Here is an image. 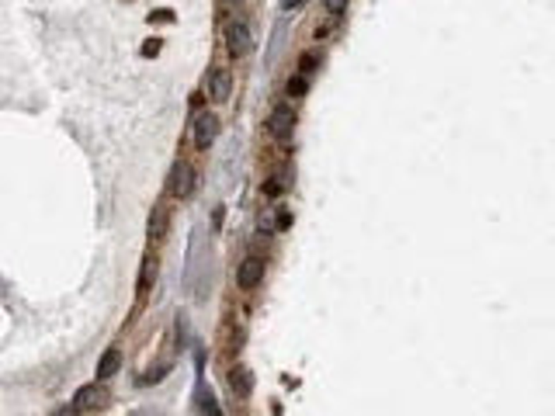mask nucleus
<instances>
[{
    "mask_svg": "<svg viewBox=\"0 0 555 416\" xmlns=\"http://www.w3.org/2000/svg\"><path fill=\"white\" fill-rule=\"evenodd\" d=\"M167 188H171V195L177 198V202L191 198V195H195V188H198V173H195V166L188 164V160H177V164L171 166Z\"/></svg>",
    "mask_w": 555,
    "mask_h": 416,
    "instance_id": "1",
    "label": "nucleus"
},
{
    "mask_svg": "<svg viewBox=\"0 0 555 416\" xmlns=\"http://www.w3.org/2000/svg\"><path fill=\"white\" fill-rule=\"evenodd\" d=\"M226 49H229L233 59H240V56H247L254 49V35H250V28L243 21H229L226 25Z\"/></svg>",
    "mask_w": 555,
    "mask_h": 416,
    "instance_id": "2",
    "label": "nucleus"
},
{
    "mask_svg": "<svg viewBox=\"0 0 555 416\" xmlns=\"http://www.w3.org/2000/svg\"><path fill=\"white\" fill-rule=\"evenodd\" d=\"M215 135H219V118H215L212 111L198 115L195 125H191V142H195L198 149H209V146L215 142Z\"/></svg>",
    "mask_w": 555,
    "mask_h": 416,
    "instance_id": "3",
    "label": "nucleus"
},
{
    "mask_svg": "<svg viewBox=\"0 0 555 416\" xmlns=\"http://www.w3.org/2000/svg\"><path fill=\"white\" fill-rule=\"evenodd\" d=\"M260 278H264V257L260 253H250L243 264H240V271H236V285L243 291H254L260 285Z\"/></svg>",
    "mask_w": 555,
    "mask_h": 416,
    "instance_id": "4",
    "label": "nucleus"
},
{
    "mask_svg": "<svg viewBox=\"0 0 555 416\" xmlns=\"http://www.w3.org/2000/svg\"><path fill=\"white\" fill-rule=\"evenodd\" d=\"M292 128H295V108L292 104H278L271 111V135L274 139H288Z\"/></svg>",
    "mask_w": 555,
    "mask_h": 416,
    "instance_id": "5",
    "label": "nucleus"
},
{
    "mask_svg": "<svg viewBox=\"0 0 555 416\" xmlns=\"http://www.w3.org/2000/svg\"><path fill=\"white\" fill-rule=\"evenodd\" d=\"M229 90H233V73L222 70V66L212 70V77H209V97H212V101H226Z\"/></svg>",
    "mask_w": 555,
    "mask_h": 416,
    "instance_id": "6",
    "label": "nucleus"
},
{
    "mask_svg": "<svg viewBox=\"0 0 555 416\" xmlns=\"http://www.w3.org/2000/svg\"><path fill=\"white\" fill-rule=\"evenodd\" d=\"M101 403H108V389H104L101 381L84 385V389L77 392V406H80V410H94V406H101Z\"/></svg>",
    "mask_w": 555,
    "mask_h": 416,
    "instance_id": "7",
    "label": "nucleus"
},
{
    "mask_svg": "<svg viewBox=\"0 0 555 416\" xmlns=\"http://www.w3.org/2000/svg\"><path fill=\"white\" fill-rule=\"evenodd\" d=\"M157 274H160V260H157V253H146L142 267H139V295H146L157 285Z\"/></svg>",
    "mask_w": 555,
    "mask_h": 416,
    "instance_id": "8",
    "label": "nucleus"
},
{
    "mask_svg": "<svg viewBox=\"0 0 555 416\" xmlns=\"http://www.w3.org/2000/svg\"><path fill=\"white\" fill-rule=\"evenodd\" d=\"M167 226H171L167 208H153V212H150V222H146V236L157 243V240H164V236H167Z\"/></svg>",
    "mask_w": 555,
    "mask_h": 416,
    "instance_id": "9",
    "label": "nucleus"
},
{
    "mask_svg": "<svg viewBox=\"0 0 555 416\" xmlns=\"http://www.w3.org/2000/svg\"><path fill=\"white\" fill-rule=\"evenodd\" d=\"M118 368H122V350H118V347H111V350H104V354H101V361H97V378H101V381H108L111 374H118Z\"/></svg>",
    "mask_w": 555,
    "mask_h": 416,
    "instance_id": "10",
    "label": "nucleus"
},
{
    "mask_svg": "<svg viewBox=\"0 0 555 416\" xmlns=\"http://www.w3.org/2000/svg\"><path fill=\"white\" fill-rule=\"evenodd\" d=\"M229 385H233V392H236L240 399H247V396L254 392V374L247 372V368H233V372H229Z\"/></svg>",
    "mask_w": 555,
    "mask_h": 416,
    "instance_id": "11",
    "label": "nucleus"
},
{
    "mask_svg": "<svg viewBox=\"0 0 555 416\" xmlns=\"http://www.w3.org/2000/svg\"><path fill=\"white\" fill-rule=\"evenodd\" d=\"M288 94H292V97H302V94H305V73H299V77L288 80Z\"/></svg>",
    "mask_w": 555,
    "mask_h": 416,
    "instance_id": "12",
    "label": "nucleus"
},
{
    "mask_svg": "<svg viewBox=\"0 0 555 416\" xmlns=\"http://www.w3.org/2000/svg\"><path fill=\"white\" fill-rule=\"evenodd\" d=\"M281 191H285V184H281L278 177H271V181L264 184V195H267V198H274V195H281Z\"/></svg>",
    "mask_w": 555,
    "mask_h": 416,
    "instance_id": "13",
    "label": "nucleus"
},
{
    "mask_svg": "<svg viewBox=\"0 0 555 416\" xmlns=\"http://www.w3.org/2000/svg\"><path fill=\"white\" fill-rule=\"evenodd\" d=\"M319 63V52H309V56H302V73L309 70V66H316Z\"/></svg>",
    "mask_w": 555,
    "mask_h": 416,
    "instance_id": "14",
    "label": "nucleus"
},
{
    "mask_svg": "<svg viewBox=\"0 0 555 416\" xmlns=\"http://www.w3.org/2000/svg\"><path fill=\"white\" fill-rule=\"evenodd\" d=\"M347 4H350V0H327V7H330L334 14H341V11L347 7Z\"/></svg>",
    "mask_w": 555,
    "mask_h": 416,
    "instance_id": "15",
    "label": "nucleus"
},
{
    "mask_svg": "<svg viewBox=\"0 0 555 416\" xmlns=\"http://www.w3.org/2000/svg\"><path fill=\"white\" fill-rule=\"evenodd\" d=\"M77 413H80V406H77V403H70V406H63L56 416H77Z\"/></svg>",
    "mask_w": 555,
    "mask_h": 416,
    "instance_id": "16",
    "label": "nucleus"
},
{
    "mask_svg": "<svg viewBox=\"0 0 555 416\" xmlns=\"http://www.w3.org/2000/svg\"><path fill=\"white\" fill-rule=\"evenodd\" d=\"M299 4H302V0H281V11H295Z\"/></svg>",
    "mask_w": 555,
    "mask_h": 416,
    "instance_id": "17",
    "label": "nucleus"
}]
</instances>
